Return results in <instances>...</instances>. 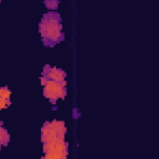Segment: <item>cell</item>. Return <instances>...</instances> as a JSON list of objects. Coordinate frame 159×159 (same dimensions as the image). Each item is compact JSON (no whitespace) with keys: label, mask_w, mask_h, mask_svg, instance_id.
I'll return each mask as SVG.
<instances>
[{"label":"cell","mask_w":159,"mask_h":159,"mask_svg":"<svg viewBox=\"0 0 159 159\" xmlns=\"http://www.w3.org/2000/svg\"><path fill=\"white\" fill-rule=\"evenodd\" d=\"M3 91H4V87H0V97H1V95H3Z\"/></svg>","instance_id":"cell-7"},{"label":"cell","mask_w":159,"mask_h":159,"mask_svg":"<svg viewBox=\"0 0 159 159\" xmlns=\"http://www.w3.org/2000/svg\"><path fill=\"white\" fill-rule=\"evenodd\" d=\"M40 34L43 36V39L45 40H50V41H56L62 39V26H61V18L60 15L51 11L46 14L43 20L40 22Z\"/></svg>","instance_id":"cell-1"},{"label":"cell","mask_w":159,"mask_h":159,"mask_svg":"<svg viewBox=\"0 0 159 159\" xmlns=\"http://www.w3.org/2000/svg\"><path fill=\"white\" fill-rule=\"evenodd\" d=\"M44 75L49 78V80H54L56 82H60L62 83L63 86H66V73L60 70V69H56V67H46V70L44 71Z\"/></svg>","instance_id":"cell-2"},{"label":"cell","mask_w":159,"mask_h":159,"mask_svg":"<svg viewBox=\"0 0 159 159\" xmlns=\"http://www.w3.org/2000/svg\"><path fill=\"white\" fill-rule=\"evenodd\" d=\"M44 96H45L46 98H49V99H51L52 102H55L56 99H58V97H57L50 88H47L46 86H44Z\"/></svg>","instance_id":"cell-3"},{"label":"cell","mask_w":159,"mask_h":159,"mask_svg":"<svg viewBox=\"0 0 159 159\" xmlns=\"http://www.w3.org/2000/svg\"><path fill=\"white\" fill-rule=\"evenodd\" d=\"M6 106H10V99L0 97V110H4V108H6Z\"/></svg>","instance_id":"cell-4"},{"label":"cell","mask_w":159,"mask_h":159,"mask_svg":"<svg viewBox=\"0 0 159 159\" xmlns=\"http://www.w3.org/2000/svg\"><path fill=\"white\" fill-rule=\"evenodd\" d=\"M10 96H11V92H10V90H7L6 87H4V91H3V95H1V97H3V98H10Z\"/></svg>","instance_id":"cell-6"},{"label":"cell","mask_w":159,"mask_h":159,"mask_svg":"<svg viewBox=\"0 0 159 159\" xmlns=\"http://www.w3.org/2000/svg\"><path fill=\"white\" fill-rule=\"evenodd\" d=\"M47 7H50V10H55L57 7V0H50V1L46 3Z\"/></svg>","instance_id":"cell-5"}]
</instances>
